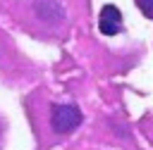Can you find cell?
I'll return each instance as SVG.
<instances>
[{"instance_id": "obj_1", "label": "cell", "mask_w": 153, "mask_h": 150, "mask_svg": "<svg viewBox=\"0 0 153 150\" xmlns=\"http://www.w3.org/2000/svg\"><path fill=\"white\" fill-rule=\"evenodd\" d=\"M81 110L74 105H53L50 110V126L55 133H69L81 124Z\"/></svg>"}, {"instance_id": "obj_2", "label": "cell", "mask_w": 153, "mask_h": 150, "mask_svg": "<svg viewBox=\"0 0 153 150\" xmlns=\"http://www.w3.org/2000/svg\"><path fill=\"white\" fill-rule=\"evenodd\" d=\"M98 29L100 33L105 36H115L122 31V12L115 7V5H105L100 10V17H98Z\"/></svg>"}, {"instance_id": "obj_3", "label": "cell", "mask_w": 153, "mask_h": 150, "mask_svg": "<svg viewBox=\"0 0 153 150\" xmlns=\"http://www.w3.org/2000/svg\"><path fill=\"white\" fill-rule=\"evenodd\" d=\"M33 10L48 24H55V21H62L65 19V10H62V5L57 0H36L33 2Z\"/></svg>"}, {"instance_id": "obj_4", "label": "cell", "mask_w": 153, "mask_h": 150, "mask_svg": "<svg viewBox=\"0 0 153 150\" xmlns=\"http://www.w3.org/2000/svg\"><path fill=\"white\" fill-rule=\"evenodd\" d=\"M136 2V7L148 17V19H153V0H134Z\"/></svg>"}]
</instances>
